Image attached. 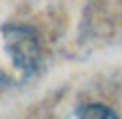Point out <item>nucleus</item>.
I'll return each instance as SVG.
<instances>
[{
  "mask_svg": "<svg viewBox=\"0 0 122 119\" xmlns=\"http://www.w3.org/2000/svg\"><path fill=\"white\" fill-rule=\"evenodd\" d=\"M78 119H117V114L111 108L102 105V103H92V105H85L81 110V117Z\"/></svg>",
  "mask_w": 122,
  "mask_h": 119,
  "instance_id": "nucleus-2",
  "label": "nucleus"
},
{
  "mask_svg": "<svg viewBox=\"0 0 122 119\" xmlns=\"http://www.w3.org/2000/svg\"><path fill=\"white\" fill-rule=\"evenodd\" d=\"M7 53L12 55L14 64L23 71H35L39 64V39L25 25H5L2 27Z\"/></svg>",
  "mask_w": 122,
  "mask_h": 119,
  "instance_id": "nucleus-1",
  "label": "nucleus"
}]
</instances>
